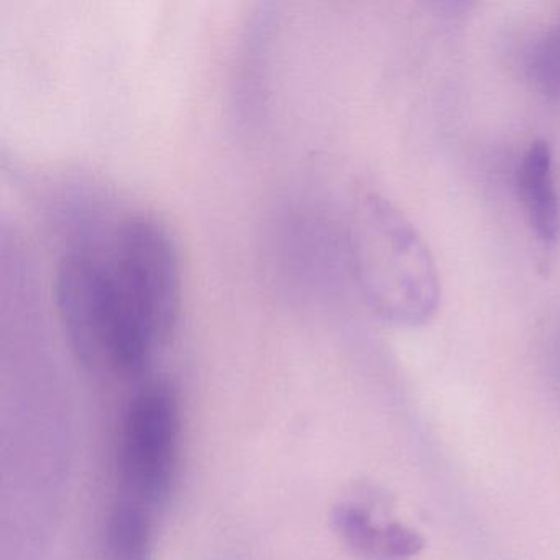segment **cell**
<instances>
[{
	"label": "cell",
	"instance_id": "4",
	"mask_svg": "<svg viewBox=\"0 0 560 560\" xmlns=\"http://www.w3.org/2000/svg\"><path fill=\"white\" fill-rule=\"evenodd\" d=\"M332 526L343 546L362 560H411L424 549V539L405 524H380L355 503L337 504Z\"/></svg>",
	"mask_w": 560,
	"mask_h": 560
},
{
	"label": "cell",
	"instance_id": "7",
	"mask_svg": "<svg viewBox=\"0 0 560 560\" xmlns=\"http://www.w3.org/2000/svg\"><path fill=\"white\" fill-rule=\"evenodd\" d=\"M529 73L542 93L560 97V24L550 28L530 51Z\"/></svg>",
	"mask_w": 560,
	"mask_h": 560
},
{
	"label": "cell",
	"instance_id": "6",
	"mask_svg": "<svg viewBox=\"0 0 560 560\" xmlns=\"http://www.w3.org/2000/svg\"><path fill=\"white\" fill-rule=\"evenodd\" d=\"M152 510L130 498H119L104 521L101 559L152 560Z\"/></svg>",
	"mask_w": 560,
	"mask_h": 560
},
{
	"label": "cell",
	"instance_id": "1",
	"mask_svg": "<svg viewBox=\"0 0 560 560\" xmlns=\"http://www.w3.org/2000/svg\"><path fill=\"white\" fill-rule=\"evenodd\" d=\"M109 370L137 376L170 342L182 310L178 252L166 229L143 215L120 225L103 257Z\"/></svg>",
	"mask_w": 560,
	"mask_h": 560
},
{
	"label": "cell",
	"instance_id": "5",
	"mask_svg": "<svg viewBox=\"0 0 560 560\" xmlns=\"http://www.w3.org/2000/svg\"><path fill=\"white\" fill-rule=\"evenodd\" d=\"M517 189L534 234L544 244H553L560 234V196L546 140H534L521 156Z\"/></svg>",
	"mask_w": 560,
	"mask_h": 560
},
{
	"label": "cell",
	"instance_id": "3",
	"mask_svg": "<svg viewBox=\"0 0 560 560\" xmlns=\"http://www.w3.org/2000/svg\"><path fill=\"white\" fill-rule=\"evenodd\" d=\"M182 406L170 383L140 386L124 409L117 468L124 497L149 510L168 501L178 474Z\"/></svg>",
	"mask_w": 560,
	"mask_h": 560
},
{
	"label": "cell",
	"instance_id": "2",
	"mask_svg": "<svg viewBox=\"0 0 560 560\" xmlns=\"http://www.w3.org/2000/svg\"><path fill=\"white\" fill-rule=\"evenodd\" d=\"M357 265L370 304L399 326L428 323L441 303L434 257L418 229L398 208L370 196L355 231Z\"/></svg>",
	"mask_w": 560,
	"mask_h": 560
}]
</instances>
